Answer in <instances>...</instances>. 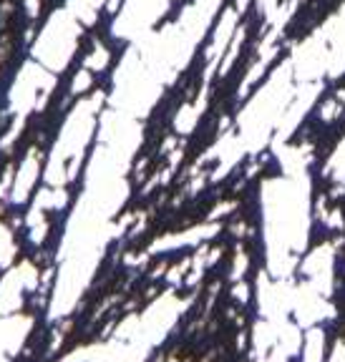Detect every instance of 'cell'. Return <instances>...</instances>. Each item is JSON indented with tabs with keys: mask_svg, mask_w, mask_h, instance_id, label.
Returning a JSON list of instances; mask_svg holds the SVG:
<instances>
[{
	"mask_svg": "<svg viewBox=\"0 0 345 362\" xmlns=\"http://www.w3.org/2000/svg\"><path fill=\"white\" fill-rule=\"evenodd\" d=\"M212 247L215 237L199 239L197 244L162 249L144 264H129L121 252L106 247L76 307L61 320H53V332H61V339L45 362H63L74 352L108 342L126 320L142 317L162 294L187 300L194 284H187V279L171 282V272Z\"/></svg>",
	"mask_w": 345,
	"mask_h": 362,
	"instance_id": "2",
	"label": "cell"
},
{
	"mask_svg": "<svg viewBox=\"0 0 345 362\" xmlns=\"http://www.w3.org/2000/svg\"><path fill=\"white\" fill-rule=\"evenodd\" d=\"M345 141V74L330 78L320 96L315 98L310 111L295 126L293 134L285 139L288 148H305L307 151V179L328 176V164L338 146Z\"/></svg>",
	"mask_w": 345,
	"mask_h": 362,
	"instance_id": "4",
	"label": "cell"
},
{
	"mask_svg": "<svg viewBox=\"0 0 345 362\" xmlns=\"http://www.w3.org/2000/svg\"><path fill=\"white\" fill-rule=\"evenodd\" d=\"M262 187L249 189L217 219L215 257L204 264L176 322L144 360L255 362L260 282L267 272Z\"/></svg>",
	"mask_w": 345,
	"mask_h": 362,
	"instance_id": "1",
	"label": "cell"
},
{
	"mask_svg": "<svg viewBox=\"0 0 345 362\" xmlns=\"http://www.w3.org/2000/svg\"><path fill=\"white\" fill-rule=\"evenodd\" d=\"M333 244V274H330L328 305L330 315L312 325L320 332V362H330L340 345H345V184L333 181V176L310 184V229L307 244L298 257L295 277L300 274L305 262L315 249Z\"/></svg>",
	"mask_w": 345,
	"mask_h": 362,
	"instance_id": "3",
	"label": "cell"
}]
</instances>
